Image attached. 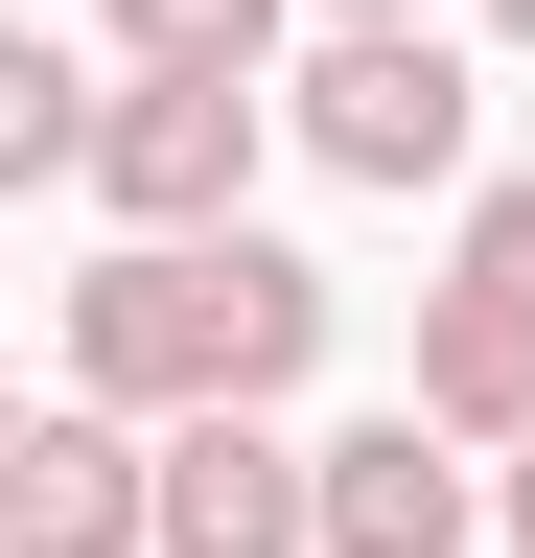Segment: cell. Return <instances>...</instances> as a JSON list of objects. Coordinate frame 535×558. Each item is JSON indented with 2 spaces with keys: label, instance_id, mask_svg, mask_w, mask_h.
I'll list each match as a JSON object with an SVG mask.
<instances>
[{
  "label": "cell",
  "instance_id": "obj_8",
  "mask_svg": "<svg viewBox=\"0 0 535 558\" xmlns=\"http://www.w3.org/2000/svg\"><path fill=\"white\" fill-rule=\"evenodd\" d=\"M0 186H94V70L47 24H0Z\"/></svg>",
  "mask_w": 535,
  "mask_h": 558
},
{
  "label": "cell",
  "instance_id": "obj_10",
  "mask_svg": "<svg viewBox=\"0 0 535 558\" xmlns=\"http://www.w3.org/2000/svg\"><path fill=\"white\" fill-rule=\"evenodd\" d=\"M489 558H535V442H512V465H489Z\"/></svg>",
  "mask_w": 535,
  "mask_h": 558
},
{
  "label": "cell",
  "instance_id": "obj_4",
  "mask_svg": "<svg viewBox=\"0 0 535 558\" xmlns=\"http://www.w3.org/2000/svg\"><path fill=\"white\" fill-rule=\"evenodd\" d=\"M256 140H280V70H117L94 94V209L117 233H256Z\"/></svg>",
  "mask_w": 535,
  "mask_h": 558
},
{
  "label": "cell",
  "instance_id": "obj_3",
  "mask_svg": "<svg viewBox=\"0 0 535 558\" xmlns=\"http://www.w3.org/2000/svg\"><path fill=\"white\" fill-rule=\"evenodd\" d=\"M396 396H420L465 465L535 442V163L465 186V233H442V279H420V373H396Z\"/></svg>",
  "mask_w": 535,
  "mask_h": 558
},
{
  "label": "cell",
  "instance_id": "obj_11",
  "mask_svg": "<svg viewBox=\"0 0 535 558\" xmlns=\"http://www.w3.org/2000/svg\"><path fill=\"white\" fill-rule=\"evenodd\" d=\"M326 24H442V0H326Z\"/></svg>",
  "mask_w": 535,
  "mask_h": 558
},
{
  "label": "cell",
  "instance_id": "obj_1",
  "mask_svg": "<svg viewBox=\"0 0 535 558\" xmlns=\"http://www.w3.org/2000/svg\"><path fill=\"white\" fill-rule=\"evenodd\" d=\"M326 256H280V233H117L71 303H47V373L71 396H117V418H280L303 373H326Z\"/></svg>",
  "mask_w": 535,
  "mask_h": 558
},
{
  "label": "cell",
  "instance_id": "obj_7",
  "mask_svg": "<svg viewBox=\"0 0 535 558\" xmlns=\"http://www.w3.org/2000/svg\"><path fill=\"white\" fill-rule=\"evenodd\" d=\"M326 558H489V465H465L420 396L350 418V442H326Z\"/></svg>",
  "mask_w": 535,
  "mask_h": 558
},
{
  "label": "cell",
  "instance_id": "obj_12",
  "mask_svg": "<svg viewBox=\"0 0 535 558\" xmlns=\"http://www.w3.org/2000/svg\"><path fill=\"white\" fill-rule=\"evenodd\" d=\"M0 442H24V373H0Z\"/></svg>",
  "mask_w": 535,
  "mask_h": 558
},
{
  "label": "cell",
  "instance_id": "obj_2",
  "mask_svg": "<svg viewBox=\"0 0 535 558\" xmlns=\"http://www.w3.org/2000/svg\"><path fill=\"white\" fill-rule=\"evenodd\" d=\"M280 140L326 186H465V140H489V70H465L442 24H326L280 70Z\"/></svg>",
  "mask_w": 535,
  "mask_h": 558
},
{
  "label": "cell",
  "instance_id": "obj_9",
  "mask_svg": "<svg viewBox=\"0 0 535 558\" xmlns=\"http://www.w3.org/2000/svg\"><path fill=\"white\" fill-rule=\"evenodd\" d=\"M280 24H303V0H94L117 70H280Z\"/></svg>",
  "mask_w": 535,
  "mask_h": 558
},
{
  "label": "cell",
  "instance_id": "obj_5",
  "mask_svg": "<svg viewBox=\"0 0 535 558\" xmlns=\"http://www.w3.org/2000/svg\"><path fill=\"white\" fill-rule=\"evenodd\" d=\"M0 558H163V418L47 396L24 442H0Z\"/></svg>",
  "mask_w": 535,
  "mask_h": 558
},
{
  "label": "cell",
  "instance_id": "obj_6",
  "mask_svg": "<svg viewBox=\"0 0 535 558\" xmlns=\"http://www.w3.org/2000/svg\"><path fill=\"white\" fill-rule=\"evenodd\" d=\"M163 558H326V442H280V418H163Z\"/></svg>",
  "mask_w": 535,
  "mask_h": 558
}]
</instances>
